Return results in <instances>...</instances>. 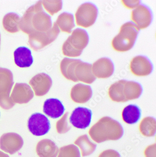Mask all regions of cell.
I'll return each instance as SVG.
<instances>
[{"label":"cell","instance_id":"ac0fdd59","mask_svg":"<svg viewBox=\"0 0 156 157\" xmlns=\"http://www.w3.org/2000/svg\"><path fill=\"white\" fill-rule=\"evenodd\" d=\"M33 96V92L28 85L17 84L11 97L17 103H23L28 102Z\"/></svg>","mask_w":156,"mask_h":157},{"label":"cell","instance_id":"d6986e66","mask_svg":"<svg viewBox=\"0 0 156 157\" xmlns=\"http://www.w3.org/2000/svg\"><path fill=\"white\" fill-rule=\"evenodd\" d=\"M78 59L64 58L61 62L60 69L62 75L68 80L77 82L75 75V70L76 65L81 61Z\"/></svg>","mask_w":156,"mask_h":157},{"label":"cell","instance_id":"30bf717a","mask_svg":"<svg viewBox=\"0 0 156 157\" xmlns=\"http://www.w3.org/2000/svg\"><path fill=\"white\" fill-rule=\"evenodd\" d=\"M132 74L138 76L150 75L153 70V65L149 59L143 56H137L132 59L130 63Z\"/></svg>","mask_w":156,"mask_h":157},{"label":"cell","instance_id":"9a60e30c","mask_svg":"<svg viewBox=\"0 0 156 157\" xmlns=\"http://www.w3.org/2000/svg\"><path fill=\"white\" fill-rule=\"evenodd\" d=\"M64 111V106L58 99H47L44 102L43 112L50 118L57 119L61 117Z\"/></svg>","mask_w":156,"mask_h":157},{"label":"cell","instance_id":"cb8c5ba5","mask_svg":"<svg viewBox=\"0 0 156 157\" xmlns=\"http://www.w3.org/2000/svg\"><path fill=\"white\" fill-rule=\"evenodd\" d=\"M21 17L15 13L6 14L2 20L3 27L7 31L10 33L17 32L20 30Z\"/></svg>","mask_w":156,"mask_h":157},{"label":"cell","instance_id":"3957f363","mask_svg":"<svg viewBox=\"0 0 156 157\" xmlns=\"http://www.w3.org/2000/svg\"><path fill=\"white\" fill-rule=\"evenodd\" d=\"M139 30V28L131 22L122 25L119 33L112 41L113 49L118 52L129 51L135 44Z\"/></svg>","mask_w":156,"mask_h":157},{"label":"cell","instance_id":"1f68e13d","mask_svg":"<svg viewBox=\"0 0 156 157\" xmlns=\"http://www.w3.org/2000/svg\"><path fill=\"white\" fill-rule=\"evenodd\" d=\"M122 4L127 8L133 9L140 5V1H122Z\"/></svg>","mask_w":156,"mask_h":157},{"label":"cell","instance_id":"2e32d148","mask_svg":"<svg viewBox=\"0 0 156 157\" xmlns=\"http://www.w3.org/2000/svg\"><path fill=\"white\" fill-rule=\"evenodd\" d=\"M12 74L9 70L0 68V102L2 98H9L10 89L13 85Z\"/></svg>","mask_w":156,"mask_h":157},{"label":"cell","instance_id":"5bb4252c","mask_svg":"<svg viewBox=\"0 0 156 157\" xmlns=\"http://www.w3.org/2000/svg\"><path fill=\"white\" fill-rule=\"evenodd\" d=\"M92 91L90 86L77 84L72 88L70 93L71 99L76 103L83 104L91 98Z\"/></svg>","mask_w":156,"mask_h":157},{"label":"cell","instance_id":"f546056e","mask_svg":"<svg viewBox=\"0 0 156 157\" xmlns=\"http://www.w3.org/2000/svg\"><path fill=\"white\" fill-rule=\"evenodd\" d=\"M42 4L46 11L51 15L61 10L62 8V1H42Z\"/></svg>","mask_w":156,"mask_h":157},{"label":"cell","instance_id":"d6a6232c","mask_svg":"<svg viewBox=\"0 0 156 157\" xmlns=\"http://www.w3.org/2000/svg\"><path fill=\"white\" fill-rule=\"evenodd\" d=\"M155 144L149 146L145 151V155L146 157H156L155 154Z\"/></svg>","mask_w":156,"mask_h":157},{"label":"cell","instance_id":"277c9868","mask_svg":"<svg viewBox=\"0 0 156 157\" xmlns=\"http://www.w3.org/2000/svg\"><path fill=\"white\" fill-rule=\"evenodd\" d=\"M89 41L88 33L82 28H76L65 41L62 47L64 55L69 57L80 56Z\"/></svg>","mask_w":156,"mask_h":157},{"label":"cell","instance_id":"52a82bcc","mask_svg":"<svg viewBox=\"0 0 156 157\" xmlns=\"http://www.w3.org/2000/svg\"><path fill=\"white\" fill-rule=\"evenodd\" d=\"M28 129L36 136H42L47 134L51 128L49 120L47 117L40 113H35L29 118Z\"/></svg>","mask_w":156,"mask_h":157},{"label":"cell","instance_id":"4dcf8cb0","mask_svg":"<svg viewBox=\"0 0 156 157\" xmlns=\"http://www.w3.org/2000/svg\"><path fill=\"white\" fill-rule=\"evenodd\" d=\"M98 157H121V156L119 152L111 149L103 151Z\"/></svg>","mask_w":156,"mask_h":157},{"label":"cell","instance_id":"f1b7e54d","mask_svg":"<svg viewBox=\"0 0 156 157\" xmlns=\"http://www.w3.org/2000/svg\"><path fill=\"white\" fill-rule=\"evenodd\" d=\"M58 157H81V154L77 146L70 144L61 148Z\"/></svg>","mask_w":156,"mask_h":157},{"label":"cell","instance_id":"836d02e7","mask_svg":"<svg viewBox=\"0 0 156 157\" xmlns=\"http://www.w3.org/2000/svg\"><path fill=\"white\" fill-rule=\"evenodd\" d=\"M0 157H9L7 154H4L0 151Z\"/></svg>","mask_w":156,"mask_h":157},{"label":"cell","instance_id":"8992f818","mask_svg":"<svg viewBox=\"0 0 156 157\" xmlns=\"http://www.w3.org/2000/svg\"><path fill=\"white\" fill-rule=\"evenodd\" d=\"M98 14L96 5L86 2L78 7L75 14L76 25L84 28L90 27L95 23Z\"/></svg>","mask_w":156,"mask_h":157},{"label":"cell","instance_id":"9c48e42d","mask_svg":"<svg viewBox=\"0 0 156 157\" xmlns=\"http://www.w3.org/2000/svg\"><path fill=\"white\" fill-rule=\"evenodd\" d=\"M92 115L91 110L85 107H78L72 112L69 121L75 128L85 129L90 125Z\"/></svg>","mask_w":156,"mask_h":157},{"label":"cell","instance_id":"d4e9b609","mask_svg":"<svg viewBox=\"0 0 156 157\" xmlns=\"http://www.w3.org/2000/svg\"><path fill=\"white\" fill-rule=\"evenodd\" d=\"M55 23L61 31L69 33H71L72 29L75 26L74 16L68 12L60 14Z\"/></svg>","mask_w":156,"mask_h":157},{"label":"cell","instance_id":"7402d4cb","mask_svg":"<svg viewBox=\"0 0 156 157\" xmlns=\"http://www.w3.org/2000/svg\"><path fill=\"white\" fill-rule=\"evenodd\" d=\"M141 117V110L136 105H128L122 111V119L124 122L127 124H133L137 123Z\"/></svg>","mask_w":156,"mask_h":157},{"label":"cell","instance_id":"83f0119b","mask_svg":"<svg viewBox=\"0 0 156 157\" xmlns=\"http://www.w3.org/2000/svg\"><path fill=\"white\" fill-rule=\"evenodd\" d=\"M140 131L146 136H154L156 133V121L152 117L144 118L141 122Z\"/></svg>","mask_w":156,"mask_h":157},{"label":"cell","instance_id":"603a6c76","mask_svg":"<svg viewBox=\"0 0 156 157\" xmlns=\"http://www.w3.org/2000/svg\"><path fill=\"white\" fill-rule=\"evenodd\" d=\"M142 92V87L139 83L126 81L124 85V95L126 101L138 98Z\"/></svg>","mask_w":156,"mask_h":157},{"label":"cell","instance_id":"44dd1931","mask_svg":"<svg viewBox=\"0 0 156 157\" xmlns=\"http://www.w3.org/2000/svg\"><path fill=\"white\" fill-rule=\"evenodd\" d=\"M23 144V142L22 139L15 136L3 137L0 140L1 148L10 154H13L18 151Z\"/></svg>","mask_w":156,"mask_h":157},{"label":"cell","instance_id":"ffe728a7","mask_svg":"<svg viewBox=\"0 0 156 157\" xmlns=\"http://www.w3.org/2000/svg\"><path fill=\"white\" fill-rule=\"evenodd\" d=\"M58 151V147L51 140H42L37 145V154L39 157H56Z\"/></svg>","mask_w":156,"mask_h":157},{"label":"cell","instance_id":"5b68a950","mask_svg":"<svg viewBox=\"0 0 156 157\" xmlns=\"http://www.w3.org/2000/svg\"><path fill=\"white\" fill-rule=\"evenodd\" d=\"M60 30L56 23L46 32L39 33L29 35L28 43L32 49L37 51L53 42L59 35Z\"/></svg>","mask_w":156,"mask_h":157},{"label":"cell","instance_id":"6da1fadb","mask_svg":"<svg viewBox=\"0 0 156 157\" xmlns=\"http://www.w3.org/2000/svg\"><path fill=\"white\" fill-rule=\"evenodd\" d=\"M52 27L51 17L43 10L41 1L29 8L20 21V29L28 35L46 32Z\"/></svg>","mask_w":156,"mask_h":157},{"label":"cell","instance_id":"ba28073f","mask_svg":"<svg viewBox=\"0 0 156 157\" xmlns=\"http://www.w3.org/2000/svg\"><path fill=\"white\" fill-rule=\"evenodd\" d=\"M152 13L150 9L144 4H140L131 12V19L139 29H143L150 25Z\"/></svg>","mask_w":156,"mask_h":157},{"label":"cell","instance_id":"4316f807","mask_svg":"<svg viewBox=\"0 0 156 157\" xmlns=\"http://www.w3.org/2000/svg\"><path fill=\"white\" fill-rule=\"evenodd\" d=\"M75 144L81 149L83 157L89 156L96 150L97 145L90 140L87 135L80 136L75 142Z\"/></svg>","mask_w":156,"mask_h":157},{"label":"cell","instance_id":"4fadbf2b","mask_svg":"<svg viewBox=\"0 0 156 157\" xmlns=\"http://www.w3.org/2000/svg\"><path fill=\"white\" fill-rule=\"evenodd\" d=\"M75 75L77 82L80 81L88 84L92 83L96 78L92 72V65L82 61L76 67Z\"/></svg>","mask_w":156,"mask_h":157},{"label":"cell","instance_id":"7c38bea8","mask_svg":"<svg viewBox=\"0 0 156 157\" xmlns=\"http://www.w3.org/2000/svg\"><path fill=\"white\" fill-rule=\"evenodd\" d=\"M30 83L33 87L37 96H43L50 90L52 81L48 75L42 73L34 77Z\"/></svg>","mask_w":156,"mask_h":157},{"label":"cell","instance_id":"e0dca14e","mask_svg":"<svg viewBox=\"0 0 156 157\" xmlns=\"http://www.w3.org/2000/svg\"><path fill=\"white\" fill-rule=\"evenodd\" d=\"M14 60L20 67H28L33 63V59L30 49L25 47H20L14 52Z\"/></svg>","mask_w":156,"mask_h":157},{"label":"cell","instance_id":"e575fe53","mask_svg":"<svg viewBox=\"0 0 156 157\" xmlns=\"http://www.w3.org/2000/svg\"><path fill=\"white\" fill-rule=\"evenodd\" d=\"M0 44H1V34H0Z\"/></svg>","mask_w":156,"mask_h":157},{"label":"cell","instance_id":"8fae6325","mask_svg":"<svg viewBox=\"0 0 156 157\" xmlns=\"http://www.w3.org/2000/svg\"><path fill=\"white\" fill-rule=\"evenodd\" d=\"M92 72L98 78H107L114 72V65L111 59L107 58L99 59L93 63Z\"/></svg>","mask_w":156,"mask_h":157},{"label":"cell","instance_id":"7a4b0ae2","mask_svg":"<svg viewBox=\"0 0 156 157\" xmlns=\"http://www.w3.org/2000/svg\"><path fill=\"white\" fill-rule=\"evenodd\" d=\"M123 133V128L119 122L108 117L100 119L92 126L89 132L92 140L98 143L120 139Z\"/></svg>","mask_w":156,"mask_h":157},{"label":"cell","instance_id":"484cf974","mask_svg":"<svg viewBox=\"0 0 156 157\" xmlns=\"http://www.w3.org/2000/svg\"><path fill=\"white\" fill-rule=\"evenodd\" d=\"M126 80H121L110 86L108 94L113 101L117 102H127L124 95V87Z\"/></svg>","mask_w":156,"mask_h":157}]
</instances>
